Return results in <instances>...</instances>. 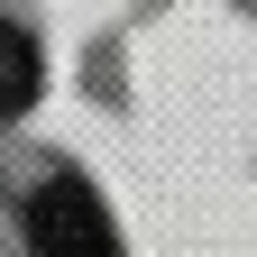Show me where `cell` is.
<instances>
[{
	"label": "cell",
	"mask_w": 257,
	"mask_h": 257,
	"mask_svg": "<svg viewBox=\"0 0 257 257\" xmlns=\"http://www.w3.org/2000/svg\"><path fill=\"white\" fill-rule=\"evenodd\" d=\"M37 83H46V55H37V37H28L19 19H0V119H19L28 101H37Z\"/></svg>",
	"instance_id": "7a4b0ae2"
},
{
	"label": "cell",
	"mask_w": 257,
	"mask_h": 257,
	"mask_svg": "<svg viewBox=\"0 0 257 257\" xmlns=\"http://www.w3.org/2000/svg\"><path fill=\"white\" fill-rule=\"evenodd\" d=\"M28 248L37 257H119L110 211H101V193H92L83 175H46L37 193H28Z\"/></svg>",
	"instance_id": "6da1fadb"
}]
</instances>
